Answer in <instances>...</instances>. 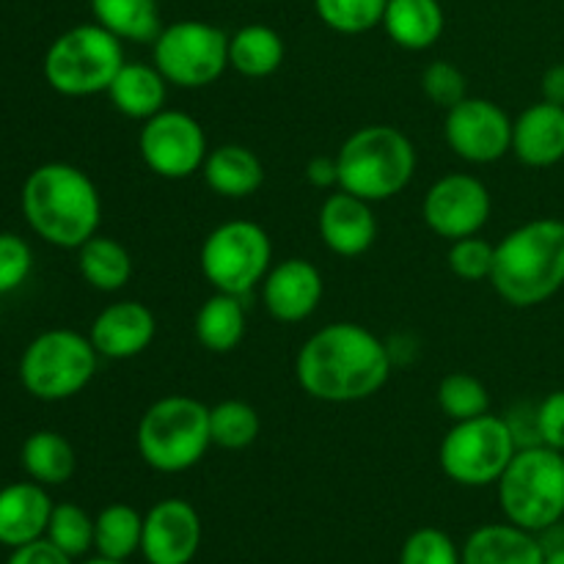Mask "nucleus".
<instances>
[{
	"label": "nucleus",
	"mask_w": 564,
	"mask_h": 564,
	"mask_svg": "<svg viewBox=\"0 0 564 564\" xmlns=\"http://www.w3.org/2000/svg\"><path fill=\"white\" fill-rule=\"evenodd\" d=\"M391 352L358 323H330L314 330L295 356L297 386L312 400L347 405L378 394L391 378Z\"/></svg>",
	"instance_id": "obj_1"
},
{
	"label": "nucleus",
	"mask_w": 564,
	"mask_h": 564,
	"mask_svg": "<svg viewBox=\"0 0 564 564\" xmlns=\"http://www.w3.org/2000/svg\"><path fill=\"white\" fill-rule=\"evenodd\" d=\"M28 226L55 248H77L91 240L102 220V198L86 171L69 163H44L22 185Z\"/></svg>",
	"instance_id": "obj_2"
},
{
	"label": "nucleus",
	"mask_w": 564,
	"mask_h": 564,
	"mask_svg": "<svg viewBox=\"0 0 564 564\" xmlns=\"http://www.w3.org/2000/svg\"><path fill=\"white\" fill-rule=\"evenodd\" d=\"M490 284L516 308L551 301L564 286V220H527L496 242Z\"/></svg>",
	"instance_id": "obj_3"
},
{
	"label": "nucleus",
	"mask_w": 564,
	"mask_h": 564,
	"mask_svg": "<svg viewBox=\"0 0 564 564\" xmlns=\"http://www.w3.org/2000/svg\"><path fill=\"white\" fill-rule=\"evenodd\" d=\"M339 191L367 202H389L411 185L416 149L411 138L391 124H367L350 132L336 152Z\"/></svg>",
	"instance_id": "obj_4"
},
{
	"label": "nucleus",
	"mask_w": 564,
	"mask_h": 564,
	"mask_svg": "<svg viewBox=\"0 0 564 564\" xmlns=\"http://www.w3.org/2000/svg\"><path fill=\"white\" fill-rule=\"evenodd\" d=\"M141 460L160 474H182L202 463L213 446L209 405L196 397L169 394L143 411L135 430Z\"/></svg>",
	"instance_id": "obj_5"
},
{
	"label": "nucleus",
	"mask_w": 564,
	"mask_h": 564,
	"mask_svg": "<svg viewBox=\"0 0 564 564\" xmlns=\"http://www.w3.org/2000/svg\"><path fill=\"white\" fill-rule=\"evenodd\" d=\"M505 518L527 532H551L564 518V457L551 446L518 449L496 482Z\"/></svg>",
	"instance_id": "obj_6"
},
{
	"label": "nucleus",
	"mask_w": 564,
	"mask_h": 564,
	"mask_svg": "<svg viewBox=\"0 0 564 564\" xmlns=\"http://www.w3.org/2000/svg\"><path fill=\"white\" fill-rule=\"evenodd\" d=\"M124 61V42L99 22H86L64 31L50 44L42 69L53 91L64 97H94L108 91Z\"/></svg>",
	"instance_id": "obj_7"
},
{
	"label": "nucleus",
	"mask_w": 564,
	"mask_h": 564,
	"mask_svg": "<svg viewBox=\"0 0 564 564\" xmlns=\"http://www.w3.org/2000/svg\"><path fill=\"white\" fill-rule=\"evenodd\" d=\"M99 352L91 339L69 328L39 334L20 358V380L36 400L61 402L80 394L97 375Z\"/></svg>",
	"instance_id": "obj_8"
},
{
	"label": "nucleus",
	"mask_w": 564,
	"mask_h": 564,
	"mask_svg": "<svg viewBox=\"0 0 564 564\" xmlns=\"http://www.w3.org/2000/svg\"><path fill=\"white\" fill-rule=\"evenodd\" d=\"M198 268L215 292L246 297L273 268V242L253 220H226L204 237Z\"/></svg>",
	"instance_id": "obj_9"
},
{
	"label": "nucleus",
	"mask_w": 564,
	"mask_h": 564,
	"mask_svg": "<svg viewBox=\"0 0 564 564\" xmlns=\"http://www.w3.org/2000/svg\"><path fill=\"white\" fill-rule=\"evenodd\" d=\"M518 452L505 416L482 413L466 422H452L438 446L441 471L463 488H488L501 479Z\"/></svg>",
	"instance_id": "obj_10"
},
{
	"label": "nucleus",
	"mask_w": 564,
	"mask_h": 564,
	"mask_svg": "<svg viewBox=\"0 0 564 564\" xmlns=\"http://www.w3.org/2000/svg\"><path fill=\"white\" fill-rule=\"evenodd\" d=\"M152 64L176 88H207L229 69V33L204 20L163 25L152 42Z\"/></svg>",
	"instance_id": "obj_11"
},
{
	"label": "nucleus",
	"mask_w": 564,
	"mask_h": 564,
	"mask_svg": "<svg viewBox=\"0 0 564 564\" xmlns=\"http://www.w3.org/2000/svg\"><path fill=\"white\" fill-rule=\"evenodd\" d=\"M209 143L204 127L185 110L163 108L152 119L141 121L138 154L154 176L163 180H187L202 171Z\"/></svg>",
	"instance_id": "obj_12"
},
{
	"label": "nucleus",
	"mask_w": 564,
	"mask_h": 564,
	"mask_svg": "<svg viewBox=\"0 0 564 564\" xmlns=\"http://www.w3.org/2000/svg\"><path fill=\"white\" fill-rule=\"evenodd\" d=\"M490 191L474 174H446L424 193L422 215L433 235L455 242L460 237L479 235L490 220Z\"/></svg>",
	"instance_id": "obj_13"
},
{
	"label": "nucleus",
	"mask_w": 564,
	"mask_h": 564,
	"mask_svg": "<svg viewBox=\"0 0 564 564\" xmlns=\"http://www.w3.org/2000/svg\"><path fill=\"white\" fill-rule=\"evenodd\" d=\"M444 138L460 160L488 165L512 152V119L494 99L466 97L446 110Z\"/></svg>",
	"instance_id": "obj_14"
},
{
	"label": "nucleus",
	"mask_w": 564,
	"mask_h": 564,
	"mask_svg": "<svg viewBox=\"0 0 564 564\" xmlns=\"http://www.w3.org/2000/svg\"><path fill=\"white\" fill-rule=\"evenodd\" d=\"M202 549V516L185 499H163L143 516L147 564H191Z\"/></svg>",
	"instance_id": "obj_15"
},
{
	"label": "nucleus",
	"mask_w": 564,
	"mask_h": 564,
	"mask_svg": "<svg viewBox=\"0 0 564 564\" xmlns=\"http://www.w3.org/2000/svg\"><path fill=\"white\" fill-rule=\"evenodd\" d=\"M259 290H262V303L270 317L284 325H295L312 317L325 295L323 273L317 270V264L301 257H290L273 264Z\"/></svg>",
	"instance_id": "obj_16"
},
{
	"label": "nucleus",
	"mask_w": 564,
	"mask_h": 564,
	"mask_svg": "<svg viewBox=\"0 0 564 564\" xmlns=\"http://www.w3.org/2000/svg\"><path fill=\"white\" fill-rule=\"evenodd\" d=\"M317 231L323 246L336 257H361L375 246V237H378V218L372 213V202L352 196L347 191L328 193L323 207H319Z\"/></svg>",
	"instance_id": "obj_17"
},
{
	"label": "nucleus",
	"mask_w": 564,
	"mask_h": 564,
	"mask_svg": "<svg viewBox=\"0 0 564 564\" xmlns=\"http://www.w3.org/2000/svg\"><path fill=\"white\" fill-rule=\"evenodd\" d=\"M154 334H158V319L152 308L141 301L110 303L94 317L88 328L94 350L99 352V358H110V361L141 356L154 341Z\"/></svg>",
	"instance_id": "obj_18"
},
{
	"label": "nucleus",
	"mask_w": 564,
	"mask_h": 564,
	"mask_svg": "<svg viewBox=\"0 0 564 564\" xmlns=\"http://www.w3.org/2000/svg\"><path fill=\"white\" fill-rule=\"evenodd\" d=\"M512 154L529 169H551L564 160L562 105L540 99L512 119Z\"/></svg>",
	"instance_id": "obj_19"
},
{
	"label": "nucleus",
	"mask_w": 564,
	"mask_h": 564,
	"mask_svg": "<svg viewBox=\"0 0 564 564\" xmlns=\"http://www.w3.org/2000/svg\"><path fill=\"white\" fill-rule=\"evenodd\" d=\"M53 501L39 482H14L0 490V545L20 549V545L42 540L47 534Z\"/></svg>",
	"instance_id": "obj_20"
},
{
	"label": "nucleus",
	"mask_w": 564,
	"mask_h": 564,
	"mask_svg": "<svg viewBox=\"0 0 564 564\" xmlns=\"http://www.w3.org/2000/svg\"><path fill=\"white\" fill-rule=\"evenodd\" d=\"M463 564H543L545 545L516 523H485L460 549Z\"/></svg>",
	"instance_id": "obj_21"
},
{
	"label": "nucleus",
	"mask_w": 564,
	"mask_h": 564,
	"mask_svg": "<svg viewBox=\"0 0 564 564\" xmlns=\"http://www.w3.org/2000/svg\"><path fill=\"white\" fill-rule=\"evenodd\" d=\"M202 176L215 196L248 198L262 187L264 165L253 149L242 143H220L207 152Z\"/></svg>",
	"instance_id": "obj_22"
},
{
	"label": "nucleus",
	"mask_w": 564,
	"mask_h": 564,
	"mask_svg": "<svg viewBox=\"0 0 564 564\" xmlns=\"http://www.w3.org/2000/svg\"><path fill=\"white\" fill-rule=\"evenodd\" d=\"M105 94H108L110 105H113L121 116L135 121H147L165 108V99H169V80L160 75V69L154 64L124 61V66L116 72L113 83H110V88Z\"/></svg>",
	"instance_id": "obj_23"
},
{
	"label": "nucleus",
	"mask_w": 564,
	"mask_h": 564,
	"mask_svg": "<svg viewBox=\"0 0 564 564\" xmlns=\"http://www.w3.org/2000/svg\"><path fill=\"white\" fill-rule=\"evenodd\" d=\"M444 6L438 0H389L380 28L402 50L422 53L444 36Z\"/></svg>",
	"instance_id": "obj_24"
},
{
	"label": "nucleus",
	"mask_w": 564,
	"mask_h": 564,
	"mask_svg": "<svg viewBox=\"0 0 564 564\" xmlns=\"http://www.w3.org/2000/svg\"><path fill=\"white\" fill-rule=\"evenodd\" d=\"M246 328V303H242V297L226 295V292L209 295L193 319V334H196L198 345L209 352H218V356L240 347Z\"/></svg>",
	"instance_id": "obj_25"
},
{
	"label": "nucleus",
	"mask_w": 564,
	"mask_h": 564,
	"mask_svg": "<svg viewBox=\"0 0 564 564\" xmlns=\"http://www.w3.org/2000/svg\"><path fill=\"white\" fill-rule=\"evenodd\" d=\"M284 55L286 47L281 33L262 22L242 25L229 36V69L242 77H251V80H262V77L279 72Z\"/></svg>",
	"instance_id": "obj_26"
},
{
	"label": "nucleus",
	"mask_w": 564,
	"mask_h": 564,
	"mask_svg": "<svg viewBox=\"0 0 564 564\" xmlns=\"http://www.w3.org/2000/svg\"><path fill=\"white\" fill-rule=\"evenodd\" d=\"M77 270L88 286L99 292H119L132 279V257L119 240L94 235L77 248Z\"/></svg>",
	"instance_id": "obj_27"
},
{
	"label": "nucleus",
	"mask_w": 564,
	"mask_h": 564,
	"mask_svg": "<svg viewBox=\"0 0 564 564\" xmlns=\"http://www.w3.org/2000/svg\"><path fill=\"white\" fill-rule=\"evenodd\" d=\"M94 22L108 28L121 42L152 44L163 31L158 0H88Z\"/></svg>",
	"instance_id": "obj_28"
},
{
	"label": "nucleus",
	"mask_w": 564,
	"mask_h": 564,
	"mask_svg": "<svg viewBox=\"0 0 564 564\" xmlns=\"http://www.w3.org/2000/svg\"><path fill=\"white\" fill-rule=\"evenodd\" d=\"M77 457L69 441L53 430H39L28 435L22 444V468L33 482L44 485H64L75 474Z\"/></svg>",
	"instance_id": "obj_29"
},
{
	"label": "nucleus",
	"mask_w": 564,
	"mask_h": 564,
	"mask_svg": "<svg viewBox=\"0 0 564 564\" xmlns=\"http://www.w3.org/2000/svg\"><path fill=\"white\" fill-rule=\"evenodd\" d=\"M143 516L130 505H108L94 518V551L105 560L127 562L141 554Z\"/></svg>",
	"instance_id": "obj_30"
},
{
	"label": "nucleus",
	"mask_w": 564,
	"mask_h": 564,
	"mask_svg": "<svg viewBox=\"0 0 564 564\" xmlns=\"http://www.w3.org/2000/svg\"><path fill=\"white\" fill-rule=\"evenodd\" d=\"M209 433H213V446H220L226 452H240L259 438L262 419L251 402L224 400L209 408Z\"/></svg>",
	"instance_id": "obj_31"
},
{
	"label": "nucleus",
	"mask_w": 564,
	"mask_h": 564,
	"mask_svg": "<svg viewBox=\"0 0 564 564\" xmlns=\"http://www.w3.org/2000/svg\"><path fill=\"white\" fill-rule=\"evenodd\" d=\"M441 411L452 422H466L490 411V391L479 378L468 372H449L435 391Z\"/></svg>",
	"instance_id": "obj_32"
},
{
	"label": "nucleus",
	"mask_w": 564,
	"mask_h": 564,
	"mask_svg": "<svg viewBox=\"0 0 564 564\" xmlns=\"http://www.w3.org/2000/svg\"><path fill=\"white\" fill-rule=\"evenodd\" d=\"M389 0H314L319 22L345 36H358L383 22Z\"/></svg>",
	"instance_id": "obj_33"
},
{
	"label": "nucleus",
	"mask_w": 564,
	"mask_h": 564,
	"mask_svg": "<svg viewBox=\"0 0 564 564\" xmlns=\"http://www.w3.org/2000/svg\"><path fill=\"white\" fill-rule=\"evenodd\" d=\"M44 538L72 560H83L88 551H94V518L72 501L55 505Z\"/></svg>",
	"instance_id": "obj_34"
},
{
	"label": "nucleus",
	"mask_w": 564,
	"mask_h": 564,
	"mask_svg": "<svg viewBox=\"0 0 564 564\" xmlns=\"http://www.w3.org/2000/svg\"><path fill=\"white\" fill-rule=\"evenodd\" d=\"M400 564H463L455 540L435 527H422L402 543Z\"/></svg>",
	"instance_id": "obj_35"
},
{
	"label": "nucleus",
	"mask_w": 564,
	"mask_h": 564,
	"mask_svg": "<svg viewBox=\"0 0 564 564\" xmlns=\"http://www.w3.org/2000/svg\"><path fill=\"white\" fill-rule=\"evenodd\" d=\"M494 257L496 246L494 242L482 240L479 235L460 237L449 246V253H446V262H449V270L460 281H490V273H494Z\"/></svg>",
	"instance_id": "obj_36"
},
{
	"label": "nucleus",
	"mask_w": 564,
	"mask_h": 564,
	"mask_svg": "<svg viewBox=\"0 0 564 564\" xmlns=\"http://www.w3.org/2000/svg\"><path fill=\"white\" fill-rule=\"evenodd\" d=\"M422 91L438 108L449 110L468 97V83L460 66L452 61H433L422 72Z\"/></svg>",
	"instance_id": "obj_37"
},
{
	"label": "nucleus",
	"mask_w": 564,
	"mask_h": 564,
	"mask_svg": "<svg viewBox=\"0 0 564 564\" xmlns=\"http://www.w3.org/2000/svg\"><path fill=\"white\" fill-rule=\"evenodd\" d=\"M33 270V251L22 237L0 235V295L20 290Z\"/></svg>",
	"instance_id": "obj_38"
},
{
	"label": "nucleus",
	"mask_w": 564,
	"mask_h": 564,
	"mask_svg": "<svg viewBox=\"0 0 564 564\" xmlns=\"http://www.w3.org/2000/svg\"><path fill=\"white\" fill-rule=\"evenodd\" d=\"M538 430L540 444L551 449H564V389L551 391L538 405Z\"/></svg>",
	"instance_id": "obj_39"
},
{
	"label": "nucleus",
	"mask_w": 564,
	"mask_h": 564,
	"mask_svg": "<svg viewBox=\"0 0 564 564\" xmlns=\"http://www.w3.org/2000/svg\"><path fill=\"white\" fill-rule=\"evenodd\" d=\"M6 564H75V560L66 556L61 549H55L47 538H42L28 545H20V549H11V556Z\"/></svg>",
	"instance_id": "obj_40"
},
{
	"label": "nucleus",
	"mask_w": 564,
	"mask_h": 564,
	"mask_svg": "<svg viewBox=\"0 0 564 564\" xmlns=\"http://www.w3.org/2000/svg\"><path fill=\"white\" fill-rule=\"evenodd\" d=\"M306 182L317 191H330L336 187L339 191V163H336V154L328 158V154H317L306 163Z\"/></svg>",
	"instance_id": "obj_41"
},
{
	"label": "nucleus",
	"mask_w": 564,
	"mask_h": 564,
	"mask_svg": "<svg viewBox=\"0 0 564 564\" xmlns=\"http://www.w3.org/2000/svg\"><path fill=\"white\" fill-rule=\"evenodd\" d=\"M540 88H543L545 102L562 105L564 108V64H554L551 69H545Z\"/></svg>",
	"instance_id": "obj_42"
},
{
	"label": "nucleus",
	"mask_w": 564,
	"mask_h": 564,
	"mask_svg": "<svg viewBox=\"0 0 564 564\" xmlns=\"http://www.w3.org/2000/svg\"><path fill=\"white\" fill-rule=\"evenodd\" d=\"M543 564H564V543H560V545H545V560H543Z\"/></svg>",
	"instance_id": "obj_43"
},
{
	"label": "nucleus",
	"mask_w": 564,
	"mask_h": 564,
	"mask_svg": "<svg viewBox=\"0 0 564 564\" xmlns=\"http://www.w3.org/2000/svg\"><path fill=\"white\" fill-rule=\"evenodd\" d=\"M80 564H127V562H116V560H105V556H91V560H83Z\"/></svg>",
	"instance_id": "obj_44"
},
{
	"label": "nucleus",
	"mask_w": 564,
	"mask_h": 564,
	"mask_svg": "<svg viewBox=\"0 0 564 564\" xmlns=\"http://www.w3.org/2000/svg\"><path fill=\"white\" fill-rule=\"evenodd\" d=\"M562 457H564V449H562Z\"/></svg>",
	"instance_id": "obj_45"
}]
</instances>
